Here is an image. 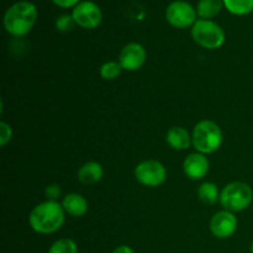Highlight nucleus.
Masks as SVG:
<instances>
[{
	"label": "nucleus",
	"mask_w": 253,
	"mask_h": 253,
	"mask_svg": "<svg viewBox=\"0 0 253 253\" xmlns=\"http://www.w3.org/2000/svg\"><path fill=\"white\" fill-rule=\"evenodd\" d=\"M54 5L62 7V9H69V7H74L81 2V0H51Z\"/></svg>",
	"instance_id": "5701e85b"
},
{
	"label": "nucleus",
	"mask_w": 253,
	"mask_h": 253,
	"mask_svg": "<svg viewBox=\"0 0 253 253\" xmlns=\"http://www.w3.org/2000/svg\"><path fill=\"white\" fill-rule=\"evenodd\" d=\"M48 253H77V245L69 239H62L54 242Z\"/></svg>",
	"instance_id": "6ab92c4d"
},
{
	"label": "nucleus",
	"mask_w": 253,
	"mask_h": 253,
	"mask_svg": "<svg viewBox=\"0 0 253 253\" xmlns=\"http://www.w3.org/2000/svg\"><path fill=\"white\" fill-rule=\"evenodd\" d=\"M74 25H76V22H74L73 17H72V15L68 14L61 15V16L57 17L56 20V27L57 30L61 32L71 31V30L73 29Z\"/></svg>",
	"instance_id": "aec40b11"
},
{
	"label": "nucleus",
	"mask_w": 253,
	"mask_h": 253,
	"mask_svg": "<svg viewBox=\"0 0 253 253\" xmlns=\"http://www.w3.org/2000/svg\"><path fill=\"white\" fill-rule=\"evenodd\" d=\"M253 200V192L244 182H232L220 193V203L227 211L236 212L247 209Z\"/></svg>",
	"instance_id": "20e7f679"
},
{
	"label": "nucleus",
	"mask_w": 253,
	"mask_h": 253,
	"mask_svg": "<svg viewBox=\"0 0 253 253\" xmlns=\"http://www.w3.org/2000/svg\"><path fill=\"white\" fill-rule=\"evenodd\" d=\"M59 195H61V189H59L58 185L51 184L46 188V197L49 200H54L56 202V199L59 198Z\"/></svg>",
	"instance_id": "4be33fe9"
},
{
	"label": "nucleus",
	"mask_w": 253,
	"mask_h": 253,
	"mask_svg": "<svg viewBox=\"0 0 253 253\" xmlns=\"http://www.w3.org/2000/svg\"><path fill=\"white\" fill-rule=\"evenodd\" d=\"M197 9L185 0H174L166 9V20L175 29H188L197 22Z\"/></svg>",
	"instance_id": "423d86ee"
},
{
	"label": "nucleus",
	"mask_w": 253,
	"mask_h": 253,
	"mask_svg": "<svg viewBox=\"0 0 253 253\" xmlns=\"http://www.w3.org/2000/svg\"><path fill=\"white\" fill-rule=\"evenodd\" d=\"M113 253H135L133 250L128 246H119L118 249L114 250Z\"/></svg>",
	"instance_id": "b1692460"
},
{
	"label": "nucleus",
	"mask_w": 253,
	"mask_h": 253,
	"mask_svg": "<svg viewBox=\"0 0 253 253\" xmlns=\"http://www.w3.org/2000/svg\"><path fill=\"white\" fill-rule=\"evenodd\" d=\"M30 226L39 234H53L64 222V209L54 200H47L34 208L30 214Z\"/></svg>",
	"instance_id": "f03ea898"
},
{
	"label": "nucleus",
	"mask_w": 253,
	"mask_h": 253,
	"mask_svg": "<svg viewBox=\"0 0 253 253\" xmlns=\"http://www.w3.org/2000/svg\"><path fill=\"white\" fill-rule=\"evenodd\" d=\"M190 135L185 128L175 126L172 127L167 133V143L173 150H187L190 145Z\"/></svg>",
	"instance_id": "4468645a"
},
{
	"label": "nucleus",
	"mask_w": 253,
	"mask_h": 253,
	"mask_svg": "<svg viewBox=\"0 0 253 253\" xmlns=\"http://www.w3.org/2000/svg\"><path fill=\"white\" fill-rule=\"evenodd\" d=\"M198 197L204 204L214 205L217 200H220V193L214 183L205 182L198 189Z\"/></svg>",
	"instance_id": "dca6fc26"
},
{
	"label": "nucleus",
	"mask_w": 253,
	"mask_h": 253,
	"mask_svg": "<svg viewBox=\"0 0 253 253\" xmlns=\"http://www.w3.org/2000/svg\"><path fill=\"white\" fill-rule=\"evenodd\" d=\"M224 6V0H199L195 9L200 19L210 20L217 16Z\"/></svg>",
	"instance_id": "2eb2a0df"
},
{
	"label": "nucleus",
	"mask_w": 253,
	"mask_h": 253,
	"mask_svg": "<svg viewBox=\"0 0 253 253\" xmlns=\"http://www.w3.org/2000/svg\"><path fill=\"white\" fill-rule=\"evenodd\" d=\"M237 229V219L231 211H219L210 221V230L212 235L219 239H227L232 236Z\"/></svg>",
	"instance_id": "9d476101"
},
{
	"label": "nucleus",
	"mask_w": 253,
	"mask_h": 253,
	"mask_svg": "<svg viewBox=\"0 0 253 253\" xmlns=\"http://www.w3.org/2000/svg\"><path fill=\"white\" fill-rule=\"evenodd\" d=\"M36 20V5L27 0H20L5 11L4 27L11 36L22 37L31 31Z\"/></svg>",
	"instance_id": "f257e3e1"
},
{
	"label": "nucleus",
	"mask_w": 253,
	"mask_h": 253,
	"mask_svg": "<svg viewBox=\"0 0 253 253\" xmlns=\"http://www.w3.org/2000/svg\"><path fill=\"white\" fill-rule=\"evenodd\" d=\"M71 15L76 25L86 30L98 27L103 20V12L100 7L94 1H89V0L81 1L78 5H76Z\"/></svg>",
	"instance_id": "0eeeda50"
},
{
	"label": "nucleus",
	"mask_w": 253,
	"mask_h": 253,
	"mask_svg": "<svg viewBox=\"0 0 253 253\" xmlns=\"http://www.w3.org/2000/svg\"><path fill=\"white\" fill-rule=\"evenodd\" d=\"M146 61V51L140 43H128L121 49L119 54V63L125 71H137L143 66Z\"/></svg>",
	"instance_id": "1a4fd4ad"
},
{
	"label": "nucleus",
	"mask_w": 253,
	"mask_h": 253,
	"mask_svg": "<svg viewBox=\"0 0 253 253\" xmlns=\"http://www.w3.org/2000/svg\"><path fill=\"white\" fill-rule=\"evenodd\" d=\"M135 177L138 183L146 187H158L166 180L167 170L158 161H143L136 167Z\"/></svg>",
	"instance_id": "6e6552de"
},
{
	"label": "nucleus",
	"mask_w": 253,
	"mask_h": 253,
	"mask_svg": "<svg viewBox=\"0 0 253 253\" xmlns=\"http://www.w3.org/2000/svg\"><path fill=\"white\" fill-rule=\"evenodd\" d=\"M193 145L199 153H212L222 143V132L219 126L209 120L197 124L192 136Z\"/></svg>",
	"instance_id": "7ed1b4c3"
},
{
	"label": "nucleus",
	"mask_w": 253,
	"mask_h": 253,
	"mask_svg": "<svg viewBox=\"0 0 253 253\" xmlns=\"http://www.w3.org/2000/svg\"><path fill=\"white\" fill-rule=\"evenodd\" d=\"M192 37L200 47L207 49L220 48L225 42L224 30L211 20H197L192 27Z\"/></svg>",
	"instance_id": "39448f33"
},
{
	"label": "nucleus",
	"mask_w": 253,
	"mask_h": 253,
	"mask_svg": "<svg viewBox=\"0 0 253 253\" xmlns=\"http://www.w3.org/2000/svg\"><path fill=\"white\" fill-rule=\"evenodd\" d=\"M12 136V130L10 127V125H7L6 123L1 121L0 123V146L4 147L7 145V142H10Z\"/></svg>",
	"instance_id": "412c9836"
},
{
	"label": "nucleus",
	"mask_w": 253,
	"mask_h": 253,
	"mask_svg": "<svg viewBox=\"0 0 253 253\" xmlns=\"http://www.w3.org/2000/svg\"><path fill=\"white\" fill-rule=\"evenodd\" d=\"M183 169H184L185 175L190 179H202L208 174L209 161L203 153H192L185 158L183 163Z\"/></svg>",
	"instance_id": "9b49d317"
},
{
	"label": "nucleus",
	"mask_w": 253,
	"mask_h": 253,
	"mask_svg": "<svg viewBox=\"0 0 253 253\" xmlns=\"http://www.w3.org/2000/svg\"><path fill=\"white\" fill-rule=\"evenodd\" d=\"M104 170L99 163L86 162L79 168L78 179L79 182L85 185H93L98 183L103 178Z\"/></svg>",
	"instance_id": "ddd939ff"
},
{
	"label": "nucleus",
	"mask_w": 253,
	"mask_h": 253,
	"mask_svg": "<svg viewBox=\"0 0 253 253\" xmlns=\"http://www.w3.org/2000/svg\"><path fill=\"white\" fill-rule=\"evenodd\" d=\"M121 71H123V67L119 62H106L101 66L100 74L106 81H113L120 76Z\"/></svg>",
	"instance_id": "a211bd4d"
},
{
	"label": "nucleus",
	"mask_w": 253,
	"mask_h": 253,
	"mask_svg": "<svg viewBox=\"0 0 253 253\" xmlns=\"http://www.w3.org/2000/svg\"><path fill=\"white\" fill-rule=\"evenodd\" d=\"M251 253H253V241H252V244H251Z\"/></svg>",
	"instance_id": "393cba45"
},
{
	"label": "nucleus",
	"mask_w": 253,
	"mask_h": 253,
	"mask_svg": "<svg viewBox=\"0 0 253 253\" xmlns=\"http://www.w3.org/2000/svg\"><path fill=\"white\" fill-rule=\"evenodd\" d=\"M62 207H63L64 211L68 212L71 216L79 217L83 216L86 211H88V202L84 197L81 194H67L62 200Z\"/></svg>",
	"instance_id": "f8f14e48"
},
{
	"label": "nucleus",
	"mask_w": 253,
	"mask_h": 253,
	"mask_svg": "<svg viewBox=\"0 0 253 253\" xmlns=\"http://www.w3.org/2000/svg\"><path fill=\"white\" fill-rule=\"evenodd\" d=\"M227 11L234 15H247L253 11V0H224Z\"/></svg>",
	"instance_id": "f3484780"
}]
</instances>
